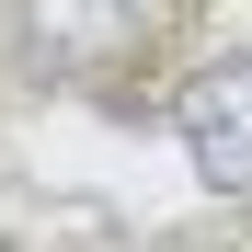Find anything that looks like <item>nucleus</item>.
<instances>
[{"label":"nucleus","instance_id":"2","mask_svg":"<svg viewBox=\"0 0 252 252\" xmlns=\"http://www.w3.org/2000/svg\"><path fill=\"white\" fill-rule=\"evenodd\" d=\"M172 138H184V160H195V184L252 195V46L206 58L184 92H172Z\"/></svg>","mask_w":252,"mask_h":252},{"label":"nucleus","instance_id":"1","mask_svg":"<svg viewBox=\"0 0 252 252\" xmlns=\"http://www.w3.org/2000/svg\"><path fill=\"white\" fill-rule=\"evenodd\" d=\"M160 23L172 0H12V58L34 80H115Z\"/></svg>","mask_w":252,"mask_h":252}]
</instances>
